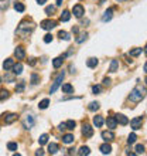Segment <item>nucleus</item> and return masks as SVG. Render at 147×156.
I'll use <instances>...</instances> for the list:
<instances>
[{
  "label": "nucleus",
  "instance_id": "1",
  "mask_svg": "<svg viewBox=\"0 0 147 156\" xmlns=\"http://www.w3.org/2000/svg\"><path fill=\"white\" fill-rule=\"evenodd\" d=\"M144 97H146V87L140 85V84H137L129 94V99L132 102H140L144 99Z\"/></svg>",
  "mask_w": 147,
  "mask_h": 156
},
{
  "label": "nucleus",
  "instance_id": "2",
  "mask_svg": "<svg viewBox=\"0 0 147 156\" xmlns=\"http://www.w3.org/2000/svg\"><path fill=\"white\" fill-rule=\"evenodd\" d=\"M36 29V24H34L33 21H29V20H23L19 24V27H17V30H16V33L17 34H23V36H27V34H30L33 30ZM23 37V38H24Z\"/></svg>",
  "mask_w": 147,
  "mask_h": 156
},
{
  "label": "nucleus",
  "instance_id": "3",
  "mask_svg": "<svg viewBox=\"0 0 147 156\" xmlns=\"http://www.w3.org/2000/svg\"><path fill=\"white\" fill-rule=\"evenodd\" d=\"M64 78H65V73L62 71V73H60V74H58V77L55 78V81L53 82V85H51V88H50V94H54V92H55V91L61 87L62 81H64Z\"/></svg>",
  "mask_w": 147,
  "mask_h": 156
},
{
  "label": "nucleus",
  "instance_id": "4",
  "mask_svg": "<svg viewBox=\"0 0 147 156\" xmlns=\"http://www.w3.org/2000/svg\"><path fill=\"white\" fill-rule=\"evenodd\" d=\"M36 125V118H34L31 114H27V115L24 116V119H23V128L24 129H31V128Z\"/></svg>",
  "mask_w": 147,
  "mask_h": 156
},
{
  "label": "nucleus",
  "instance_id": "5",
  "mask_svg": "<svg viewBox=\"0 0 147 156\" xmlns=\"http://www.w3.org/2000/svg\"><path fill=\"white\" fill-rule=\"evenodd\" d=\"M41 29L44 30H53L57 27V21L55 20H51V19H47V20H43L41 21Z\"/></svg>",
  "mask_w": 147,
  "mask_h": 156
},
{
  "label": "nucleus",
  "instance_id": "6",
  "mask_svg": "<svg viewBox=\"0 0 147 156\" xmlns=\"http://www.w3.org/2000/svg\"><path fill=\"white\" fill-rule=\"evenodd\" d=\"M142 125H143V116H136L130 121V126L133 131H137V129H142Z\"/></svg>",
  "mask_w": 147,
  "mask_h": 156
},
{
  "label": "nucleus",
  "instance_id": "7",
  "mask_svg": "<svg viewBox=\"0 0 147 156\" xmlns=\"http://www.w3.org/2000/svg\"><path fill=\"white\" fill-rule=\"evenodd\" d=\"M72 14L75 17H78V19H81L84 14H85V9H84V6L82 4H75L72 9Z\"/></svg>",
  "mask_w": 147,
  "mask_h": 156
},
{
  "label": "nucleus",
  "instance_id": "8",
  "mask_svg": "<svg viewBox=\"0 0 147 156\" xmlns=\"http://www.w3.org/2000/svg\"><path fill=\"white\" fill-rule=\"evenodd\" d=\"M82 135L85 136V138H92L94 136V128L88 125V123H84V126H82Z\"/></svg>",
  "mask_w": 147,
  "mask_h": 156
},
{
  "label": "nucleus",
  "instance_id": "9",
  "mask_svg": "<svg viewBox=\"0 0 147 156\" xmlns=\"http://www.w3.org/2000/svg\"><path fill=\"white\" fill-rule=\"evenodd\" d=\"M14 57H16L17 60H24V58H26V50H24V47L17 45L16 50H14Z\"/></svg>",
  "mask_w": 147,
  "mask_h": 156
},
{
  "label": "nucleus",
  "instance_id": "10",
  "mask_svg": "<svg viewBox=\"0 0 147 156\" xmlns=\"http://www.w3.org/2000/svg\"><path fill=\"white\" fill-rule=\"evenodd\" d=\"M101 136H102V139L105 140V142H112V140L115 139V133L112 129H110V131H103L102 133H101Z\"/></svg>",
  "mask_w": 147,
  "mask_h": 156
},
{
  "label": "nucleus",
  "instance_id": "11",
  "mask_svg": "<svg viewBox=\"0 0 147 156\" xmlns=\"http://www.w3.org/2000/svg\"><path fill=\"white\" fill-rule=\"evenodd\" d=\"M4 123H7V125H10V123H13L14 121H17V114H4Z\"/></svg>",
  "mask_w": 147,
  "mask_h": 156
},
{
  "label": "nucleus",
  "instance_id": "12",
  "mask_svg": "<svg viewBox=\"0 0 147 156\" xmlns=\"http://www.w3.org/2000/svg\"><path fill=\"white\" fill-rule=\"evenodd\" d=\"M116 118V122L120 123V125H127L129 123V118L126 115H123V114H118V115H115Z\"/></svg>",
  "mask_w": 147,
  "mask_h": 156
},
{
  "label": "nucleus",
  "instance_id": "13",
  "mask_svg": "<svg viewBox=\"0 0 147 156\" xmlns=\"http://www.w3.org/2000/svg\"><path fill=\"white\" fill-rule=\"evenodd\" d=\"M67 57V54L65 55H60V57H55L53 60V67L54 68H60V67L62 66V62H64V58Z\"/></svg>",
  "mask_w": 147,
  "mask_h": 156
},
{
  "label": "nucleus",
  "instance_id": "14",
  "mask_svg": "<svg viewBox=\"0 0 147 156\" xmlns=\"http://www.w3.org/2000/svg\"><path fill=\"white\" fill-rule=\"evenodd\" d=\"M112 17H113V9L109 7V9L106 10V12L103 13L102 21H105V23H106V21H110V20H112Z\"/></svg>",
  "mask_w": 147,
  "mask_h": 156
},
{
  "label": "nucleus",
  "instance_id": "15",
  "mask_svg": "<svg viewBox=\"0 0 147 156\" xmlns=\"http://www.w3.org/2000/svg\"><path fill=\"white\" fill-rule=\"evenodd\" d=\"M12 70H13V74L14 75H21V73H23V64H21V62L13 64Z\"/></svg>",
  "mask_w": 147,
  "mask_h": 156
},
{
  "label": "nucleus",
  "instance_id": "16",
  "mask_svg": "<svg viewBox=\"0 0 147 156\" xmlns=\"http://www.w3.org/2000/svg\"><path fill=\"white\" fill-rule=\"evenodd\" d=\"M106 125H108V128H109V129H112V131H113L115 128L118 126V122H116V118H115V116H109V118L106 119Z\"/></svg>",
  "mask_w": 147,
  "mask_h": 156
},
{
  "label": "nucleus",
  "instance_id": "17",
  "mask_svg": "<svg viewBox=\"0 0 147 156\" xmlns=\"http://www.w3.org/2000/svg\"><path fill=\"white\" fill-rule=\"evenodd\" d=\"M99 151L103 153V155H109L110 152H112V146H110L108 142H105L103 145H101V148H99Z\"/></svg>",
  "mask_w": 147,
  "mask_h": 156
},
{
  "label": "nucleus",
  "instance_id": "18",
  "mask_svg": "<svg viewBox=\"0 0 147 156\" xmlns=\"http://www.w3.org/2000/svg\"><path fill=\"white\" fill-rule=\"evenodd\" d=\"M103 123H105V121H103V116H101V115L94 116V125L96 128H101Z\"/></svg>",
  "mask_w": 147,
  "mask_h": 156
},
{
  "label": "nucleus",
  "instance_id": "19",
  "mask_svg": "<svg viewBox=\"0 0 147 156\" xmlns=\"http://www.w3.org/2000/svg\"><path fill=\"white\" fill-rule=\"evenodd\" d=\"M13 64H14V61H13V58H7V60H4V62H3V68H4V71L12 70Z\"/></svg>",
  "mask_w": 147,
  "mask_h": 156
},
{
  "label": "nucleus",
  "instance_id": "20",
  "mask_svg": "<svg viewBox=\"0 0 147 156\" xmlns=\"http://www.w3.org/2000/svg\"><path fill=\"white\" fill-rule=\"evenodd\" d=\"M118 68H119V61L118 60H112V61H110V67H109V73L113 74V73L118 71Z\"/></svg>",
  "mask_w": 147,
  "mask_h": 156
},
{
  "label": "nucleus",
  "instance_id": "21",
  "mask_svg": "<svg viewBox=\"0 0 147 156\" xmlns=\"http://www.w3.org/2000/svg\"><path fill=\"white\" fill-rule=\"evenodd\" d=\"M74 139H75V138H74L72 133H65V135L62 136V142H64V144H67V145L72 144Z\"/></svg>",
  "mask_w": 147,
  "mask_h": 156
},
{
  "label": "nucleus",
  "instance_id": "22",
  "mask_svg": "<svg viewBox=\"0 0 147 156\" xmlns=\"http://www.w3.org/2000/svg\"><path fill=\"white\" fill-rule=\"evenodd\" d=\"M58 149H60V146H58L57 144H54V142L48 145V153L50 155H55V153L58 152Z\"/></svg>",
  "mask_w": 147,
  "mask_h": 156
},
{
  "label": "nucleus",
  "instance_id": "23",
  "mask_svg": "<svg viewBox=\"0 0 147 156\" xmlns=\"http://www.w3.org/2000/svg\"><path fill=\"white\" fill-rule=\"evenodd\" d=\"M99 64V61H98V58H95V57H91L88 61H86V66L89 67V68H95V67Z\"/></svg>",
  "mask_w": 147,
  "mask_h": 156
},
{
  "label": "nucleus",
  "instance_id": "24",
  "mask_svg": "<svg viewBox=\"0 0 147 156\" xmlns=\"http://www.w3.org/2000/svg\"><path fill=\"white\" fill-rule=\"evenodd\" d=\"M58 37L61 38V40H64V41H70V40H71L70 33H67V31H64V30L58 31Z\"/></svg>",
  "mask_w": 147,
  "mask_h": 156
},
{
  "label": "nucleus",
  "instance_id": "25",
  "mask_svg": "<svg viewBox=\"0 0 147 156\" xmlns=\"http://www.w3.org/2000/svg\"><path fill=\"white\" fill-rule=\"evenodd\" d=\"M75 126H77V122L72 121V119H68V121L65 122V129H68V131H74Z\"/></svg>",
  "mask_w": 147,
  "mask_h": 156
},
{
  "label": "nucleus",
  "instance_id": "26",
  "mask_svg": "<svg viewBox=\"0 0 147 156\" xmlns=\"http://www.w3.org/2000/svg\"><path fill=\"white\" fill-rule=\"evenodd\" d=\"M89 153H91V149L88 148V146H82V148H79V151L77 152V155L85 156V155H89Z\"/></svg>",
  "mask_w": 147,
  "mask_h": 156
},
{
  "label": "nucleus",
  "instance_id": "27",
  "mask_svg": "<svg viewBox=\"0 0 147 156\" xmlns=\"http://www.w3.org/2000/svg\"><path fill=\"white\" fill-rule=\"evenodd\" d=\"M70 19H71V13L68 12V10H64L62 14H61V17H60V20L65 23V21H70Z\"/></svg>",
  "mask_w": 147,
  "mask_h": 156
},
{
  "label": "nucleus",
  "instance_id": "28",
  "mask_svg": "<svg viewBox=\"0 0 147 156\" xmlns=\"http://www.w3.org/2000/svg\"><path fill=\"white\" fill-rule=\"evenodd\" d=\"M142 53H143V48H133L129 51V55L130 57H139Z\"/></svg>",
  "mask_w": 147,
  "mask_h": 156
},
{
  "label": "nucleus",
  "instance_id": "29",
  "mask_svg": "<svg viewBox=\"0 0 147 156\" xmlns=\"http://www.w3.org/2000/svg\"><path fill=\"white\" fill-rule=\"evenodd\" d=\"M48 105H50V99L45 98V99H43V101H40L38 108H40V109H47V108H48Z\"/></svg>",
  "mask_w": 147,
  "mask_h": 156
},
{
  "label": "nucleus",
  "instance_id": "30",
  "mask_svg": "<svg viewBox=\"0 0 147 156\" xmlns=\"http://www.w3.org/2000/svg\"><path fill=\"white\" fill-rule=\"evenodd\" d=\"M86 38H88V33H82V34H79V36L75 38V41H77L78 44H82V43H84Z\"/></svg>",
  "mask_w": 147,
  "mask_h": 156
},
{
  "label": "nucleus",
  "instance_id": "31",
  "mask_svg": "<svg viewBox=\"0 0 147 156\" xmlns=\"http://www.w3.org/2000/svg\"><path fill=\"white\" fill-rule=\"evenodd\" d=\"M10 97V92L7 90H0V101H6Z\"/></svg>",
  "mask_w": 147,
  "mask_h": 156
},
{
  "label": "nucleus",
  "instance_id": "32",
  "mask_svg": "<svg viewBox=\"0 0 147 156\" xmlns=\"http://www.w3.org/2000/svg\"><path fill=\"white\" fill-rule=\"evenodd\" d=\"M14 10H16V12H19V13H23L26 10V6L23 3H20V2H17V3L14 4Z\"/></svg>",
  "mask_w": 147,
  "mask_h": 156
},
{
  "label": "nucleus",
  "instance_id": "33",
  "mask_svg": "<svg viewBox=\"0 0 147 156\" xmlns=\"http://www.w3.org/2000/svg\"><path fill=\"white\" fill-rule=\"evenodd\" d=\"M89 111H92V112H95V111H98L99 108H101V105H99V102H96V101H94V102H91L89 104Z\"/></svg>",
  "mask_w": 147,
  "mask_h": 156
},
{
  "label": "nucleus",
  "instance_id": "34",
  "mask_svg": "<svg viewBox=\"0 0 147 156\" xmlns=\"http://www.w3.org/2000/svg\"><path fill=\"white\" fill-rule=\"evenodd\" d=\"M38 144H40V145L48 144V135H47V133H43V135L38 138Z\"/></svg>",
  "mask_w": 147,
  "mask_h": 156
},
{
  "label": "nucleus",
  "instance_id": "35",
  "mask_svg": "<svg viewBox=\"0 0 147 156\" xmlns=\"http://www.w3.org/2000/svg\"><path fill=\"white\" fill-rule=\"evenodd\" d=\"M72 91H74V87L71 85V84H64V85H62V92L70 94V92H72Z\"/></svg>",
  "mask_w": 147,
  "mask_h": 156
},
{
  "label": "nucleus",
  "instance_id": "36",
  "mask_svg": "<svg viewBox=\"0 0 147 156\" xmlns=\"http://www.w3.org/2000/svg\"><path fill=\"white\" fill-rule=\"evenodd\" d=\"M136 140H137V135L133 132V133H130V135H129V138H127V144L133 145V144H136Z\"/></svg>",
  "mask_w": 147,
  "mask_h": 156
},
{
  "label": "nucleus",
  "instance_id": "37",
  "mask_svg": "<svg viewBox=\"0 0 147 156\" xmlns=\"http://www.w3.org/2000/svg\"><path fill=\"white\" fill-rule=\"evenodd\" d=\"M17 148H19L17 142H9V144H7V149H9V151H12V152L17 151Z\"/></svg>",
  "mask_w": 147,
  "mask_h": 156
},
{
  "label": "nucleus",
  "instance_id": "38",
  "mask_svg": "<svg viewBox=\"0 0 147 156\" xmlns=\"http://www.w3.org/2000/svg\"><path fill=\"white\" fill-rule=\"evenodd\" d=\"M55 9H57V6H47V7H45V14L51 16V14L55 12Z\"/></svg>",
  "mask_w": 147,
  "mask_h": 156
},
{
  "label": "nucleus",
  "instance_id": "39",
  "mask_svg": "<svg viewBox=\"0 0 147 156\" xmlns=\"http://www.w3.org/2000/svg\"><path fill=\"white\" fill-rule=\"evenodd\" d=\"M40 82V77L37 74H31V85H37Z\"/></svg>",
  "mask_w": 147,
  "mask_h": 156
},
{
  "label": "nucleus",
  "instance_id": "40",
  "mask_svg": "<svg viewBox=\"0 0 147 156\" xmlns=\"http://www.w3.org/2000/svg\"><path fill=\"white\" fill-rule=\"evenodd\" d=\"M9 2L7 0H0V10H7Z\"/></svg>",
  "mask_w": 147,
  "mask_h": 156
},
{
  "label": "nucleus",
  "instance_id": "41",
  "mask_svg": "<svg viewBox=\"0 0 147 156\" xmlns=\"http://www.w3.org/2000/svg\"><path fill=\"white\" fill-rule=\"evenodd\" d=\"M136 153H137V155L144 153V145H137V146H136Z\"/></svg>",
  "mask_w": 147,
  "mask_h": 156
},
{
  "label": "nucleus",
  "instance_id": "42",
  "mask_svg": "<svg viewBox=\"0 0 147 156\" xmlns=\"http://www.w3.org/2000/svg\"><path fill=\"white\" fill-rule=\"evenodd\" d=\"M24 91V82H20L19 85H16V92H23Z\"/></svg>",
  "mask_w": 147,
  "mask_h": 156
},
{
  "label": "nucleus",
  "instance_id": "43",
  "mask_svg": "<svg viewBox=\"0 0 147 156\" xmlns=\"http://www.w3.org/2000/svg\"><path fill=\"white\" fill-rule=\"evenodd\" d=\"M51 41H53V36H51V34H45L44 36V43L48 44V43H51Z\"/></svg>",
  "mask_w": 147,
  "mask_h": 156
},
{
  "label": "nucleus",
  "instance_id": "44",
  "mask_svg": "<svg viewBox=\"0 0 147 156\" xmlns=\"http://www.w3.org/2000/svg\"><path fill=\"white\" fill-rule=\"evenodd\" d=\"M92 92H94V94H99V92H101V85H94L92 87Z\"/></svg>",
  "mask_w": 147,
  "mask_h": 156
},
{
  "label": "nucleus",
  "instance_id": "45",
  "mask_svg": "<svg viewBox=\"0 0 147 156\" xmlns=\"http://www.w3.org/2000/svg\"><path fill=\"white\" fill-rule=\"evenodd\" d=\"M110 82H112V81H110V78H103V85H105V87H109L110 85Z\"/></svg>",
  "mask_w": 147,
  "mask_h": 156
},
{
  "label": "nucleus",
  "instance_id": "46",
  "mask_svg": "<svg viewBox=\"0 0 147 156\" xmlns=\"http://www.w3.org/2000/svg\"><path fill=\"white\" fill-rule=\"evenodd\" d=\"M58 129H60V131H67V129H65V122L60 123V125H58Z\"/></svg>",
  "mask_w": 147,
  "mask_h": 156
},
{
  "label": "nucleus",
  "instance_id": "47",
  "mask_svg": "<svg viewBox=\"0 0 147 156\" xmlns=\"http://www.w3.org/2000/svg\"><path fill=\"white\" fill-rule=\"evenodd\" d=\"M29 64H30V66H31V67H34V66H36V58H33V57H31V58H29Z\"/></svg>",
  "mask_w": 147,
  "mask_h": 156
},
{
  "label": "nucleus",
  "instance_id": "48",
  "mask_svg": "<svg viewBox=\"0 0 147 156\" xmlns=\"http://www.w3.org/2000/svg\"><path fill=\"white\" fill-rule=\"evenodd\" d=\"M36 2H37L38 4H40V6H43V4L47 3V0H36Z\"/></svg>",
  "mask_w": 147,
  "mask_h": 156
},
{
  "label": "nucleus",
  "instance_id": "49",
  "mask_svg": "<svg viewBox=\"0 0 147 156\" xmlns=\"http://www.w3.org/2000/svg\"><path fill=\"white\" fill-rule=\"evenodd\" d=\"M36 155L37 156H38V155H44V151H43V149H38V151L36 152Z\"/></svg>",
  "mask_w": 147,
  "mask_h": 156
},
{
  "label": "nucleus",
  "instance_id": "50",
  "mask_svg": "<svg viewBox=\"0 0 147 156\" xmlns=\"http://www.w3.org/2000/svg\"><path fill=\"white\" fill-rule=\"evenodd\" d=\"M62 2H64V0H57V4H55V6H57V7H58V6H61Z\"/></svg>",
  "mask_w": 147,
  "mask_h": 156
},
{
  "label": "nucleus",
  "instance_id": "51",
  "mask_svg": "<svg viewBox=\"0 0 147 156\" xmlns=\"http://www.w3.org/2000/svg\"><path fill=\"white\" fill-rule=\"evenodd\" d=\"M72 33H75V34L78 33V27H72Z\"/></svg>",
  "mask_w": 147,
  "mask_h": 156
},
{
  "label": "nucleus",
  "instance_id": "52",
  "mask_svg": "<svg viewBox=\"0 0 147 156\" xmlns=\"http://www.w3.org/2000/svg\"><path fill=\"white\" fill-rule=\"evenodd\" d=\"M116 2H127V0H116Z\"/></svg>",
  "mask_w": 147,
  "mask_h": 156
},
{
  "label": "nucleus",
  "instance_id": "53",
  "mask_svg": "<svg viewBox=\"0 0 147 156\" xmlns=\"http://www.w3.org/2000/svg\"><path fill=\"white\" fill-rule=\"evenodd\" d=\"M0 82H2V77H0Z\"/></svg>",
  "mask_w": 147,
  "mask_h": 156
}]
</instances>
